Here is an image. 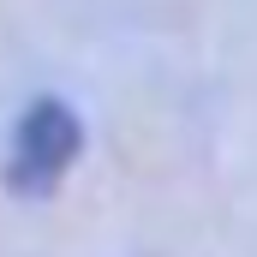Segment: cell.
Returning <instances> with one entry per match:
<instances>
[{"label": "cell", "instance_id": "6da1fadb", "mask_svg": "<svg viewBox=\"0 0 257 257\" xmlns=\"http://www.w3.org/2000/svg\"><path fill=\"white\" fill-rule=\"evenodd\" d=\"M72 156H78V114L66 102H36L18 126V144H12V186L48 192Z\"/></svg>", "mask_w": 257, "mask_h": 257}]
</instances>
